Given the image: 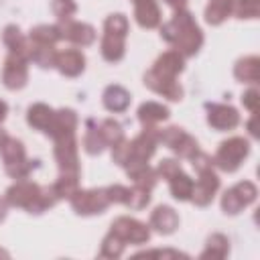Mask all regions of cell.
Listing matches in <instances>:
<instances>
[{
  "instance_id": "83f0119b",
  "label": "cell",
  "mask_w": 260,
  "mask_h": 260,
  "mask_svg": "<svg viewBox=\"0 0 260 260\" xmlns=\"http://www.w3.org/2000/svg\"><path fill=\"white\" fill-rule=\"evenodd\" d=\"M85 136H83V148H85V152L87 154H100L102 150H104V146H106V140H104V136H102V132H100V126L95 124V120H87L85 122Z\"/></svg>"
},
{
  "instance_id": "7a4b0ae2",
  "label": "cell",
  "mask_w": 260,
  "mask_h": 260,
  "mask_svg": "<svg viewBox=\"0 0 260 260\" xmlns=\"http://www.w3.org/2000/svg\"><path fill=\"white\" fill-rule=\"evenodd\" d=\"M4 199L8 201V205L22 207L28 213H43L45 209L57 203V197L51 187H41L26 179H18L14 185H10Z\"/></svg>"
},
{
  "instance_id": "1f68e13d",
  "label": "cell",
  "mask_w": 260,
  "mask_h": 260,
  "mask_svg": "<svg viewBox=\"0 0 260 260\" xmlns=\"http://www.w3.org/2000/svg\"><path fill=\"white\" fill-rule=\"evenodd\" d=\"M232 14V0H209L205 8V20L209 24H221Z\"/></svg>"
},
{
  "instance_id": "8d00e7d4",
  "label": "cell",
  "mask_w": 260,
  "mask_h": 260,
  "mask_svg": "<svg viewBox=\"0 0 260 260\" xmlns=\"http://www.w3.org/2000/svg\"><path fill=\"white\" fill-rule=\"evenodd\" d=\"M55 16L59 18V22H65V20H71L73 14L77 12V4L73 0H53L51 4Z\"/></svg>"
},
{
  "instance_id": "60d3db41",
  "label": "cell",
  "mask_w": 260,
  "mask_h": 260,
  "mask_svg": "<svg viewBox=\"0 0 260 260\" xmlns=\"http://www.w3.org/2000/svg\"><path fill=\"white\" fill-rule=\"evenodd\" d=\"M136 256H165V258H187V254H183V252H179V250H160V248H156V250H144V252H140V254H136Z\"/></svg>"
},
{
  "instance_id": "277c9868",
  "label": "cell",
  "mask_w": 260,
  "mask_h": 260,
  "mask_svg": "<svg viewBox=\"0 0 260 260\" xmlns=\"http://www.w3.org/2000/svg\"><path fill=\"white\" fill-rule=\"evenodd\" d=\"M0 152L4 160V169L12 179H26L32 169H37L39 160L26 158L24 146L20 140L8 136L6 132L0 130Z\"/></svg>"
},
{
  "instance_id": "836d02e7",
  "label": "cell",
  "mask_w": 260,
  "mask_h": 260,
  "mask_svg": "<svg viewBox=\"0 0 260 260\" xmlns=\"http://www.w3.org/2000/svg\"><path fill=\"white\" fill-rule=\"evenodd\" d=\"M126 244L112 232H108V236L102 240V250H100V256L104 258H120L122 252H124Z\"/></svg>"
},
{
  "instance_id": "2e32d148",
  "label": "cell",
  "mask_w": 260,
  "mask_h": 260,
  "mask_svg": "<svg viewBox=\"0 0 260 260\" xmlns=\"http://www.w3.org/2000/svg\"><path fill=\"white\" fill-rule=\"evenodd\" d=\"M61 26V37L71 41L73 45H81V47H87L95 41V30L91 24L87 22H77V20H65L59 24Z\"/></svg>"
},
{
  "instance_id": "8992f818",
  "label": "cell",
  "mask_w": 260,
  "mask_h": 260,
  "mask_svg": "<svg viewBox=\"0 0 260 260\" xmlns=\"http://www.w3.org/2000/svg\"><path fill=\"white\" fill-rule=\"evenodd\" d=\"M248 152H250V144L246 138H242V136L228 138L219 144V148L213 156V167L221 169L223 173H234L244 162Z\"/></svg>"
},
{
  "instance_id": "d590c367",
  "label": "cell",
  "mask_w": 260,
  "mask_h": 260,
  "mask_svg": "<svg viewBox=\"0 0 260 260\" xmlns=\"http://www.w3.org/2000/svg\"><path fill=\"white\" fill-rule=\"evenodd\" d=\"M150 203V189H146V187H142V185H134L130 191H128V201H126V205L130 207V209H144L146 205Z\"/></svg>"
},
{
  "instance_id": "8fae6325",
  "label": "cell",
  "mask_w": 260,
  "mask_h": 260,
  "mask_svg": "<svg viewBox=\"0 0 260 260\" xmlns=\"http://www.w3.org/2000/svg\"><path fill=\"white\" fill-rule=\"evenodd\" d=\"M160 142L167 144L181 158H191L199 150L197 140L191 134H187L183 128H177V126H169V128L160 130Z\"/></svg>"
},
{
  "instance_id": "4dcf8cb0",
  "label": "cell",
  "mask_w": 260,
  "mask_h": 260,
  "mask_svg": "<svg viewBox=\"0 0 260 260\" xmlns=\"http://www.w3.org/2000/svg\"><path fill=\"white\" fill-rule=\"evenodd\" d=\"M230 252V240L223 234H211L207 238V246L201 252V258H225Z\"/></svg>"
},
{
  "instance_id": "f35d334b",
  "label": "cell",
  "mask_w": 260,
  "mask_h": 260,
  "mask_svg": "<svg viewBox=\"0 0 260 260\" xmlns=\"http://www.w3.org/2000/svg\"><path fill=\"white\" fill-rule=\"evenodd\" d=\"M177 171H181V165H179L177 160H173V158H162V160L158 162V167H156V175L162 177V179L173 177Z\"/></svg>"
},
{
  "instance_id": "4316f807",
  "label": "cell",
  "mask_w": 260,
  "mask_h": 260,
  "mask_svg": "<svg viewBox=\"0 0 260 260\" xmlns=\"http://www.w3.org/2000/svg\"><path fill=\"white\" fill-rule=\"evenodd\" d=\"M63 37H61L59 24H39V26L30 28V32H28V41L37 43V45H55Z\"/></svg>"
},
{
  "instance_id": "b9f144b4",
  "label": "cell",
  "mask_w": 260,
  "mask_h": 260,
  "mask_svg": "<svg viewBox=\"0 0 260 260\" xmlns=\"http://www.w3.org/2000/svg\"><path fill=\"white\" fill-rule=\"evenodd\" d=\"M165 2L175 10H185L187 8V0H165Z\"/></svg>"
},
{
  "instance_id": "f1b7e54d",
  "label": "cell",
  "mask_w": 260,
  "mask_h": 260,
  "mask_svg": "<svg viewBox=\"0 0 260 260\" xmlns=\"http://www.w3.org/2000/svg\"><path fill=\"white\" fill-rule=\"evenodd\" d=\"M55 59H57L55 45H37V43H30V61L32 63H37L39 67L47 69V67H55Z\"/></svg>"
},
{
  "instance_id": "cb8c5ba5",
  "label": "cell",
  "mask_w": 260,
  "mask_h": 260,
  "mask_svg": "<svg viewBox=\"0 0 260 260\" xmlns=\"http://www.w3.org/2000/svg\"><path fill=\"white\" fill-rule=\"evenodd\" d=\"M102 100L110 112H124L130 106V93L122 85H108L104 89Z\"/></svg>"
},
{
  "instance_id": "4fadbf2b",
  "label": "cell",
  "mask_w": 260,
  "mask_h": 260,
  "mask_svg": "<svg viewBox=\"0 0 260 260\" xmlns=\"http://www.w3.org/2000/svg\"><path fill=\"white\" fill-rule=\"evenodd\" d=\"M28 61L16 55H8L2 69V81L8 89H20L28 81Z\"/></svg>"
},
{
  "instance_id": "e0dca14e",
  "label": "cell",
  "mask_w": 260,
  "mask_h": 260,
  "mask_svg": "<svg viewBox=\"0 0 260 260\" xmlns=\"http://www.w3.org/2000/svg\"><path fill=\"white\" fill-rule=\"evenodd\" d=\"M55 67L65 75V77H77L85 69V57L79 49H65L57 51Z\"/></svg>"
},
{
  "instance_id": "ab89813d",
  "label": "cell",
  "mask_w": 260,
  "mask_h": 260,
  "mask_svg": "<svg viewBox=\"0 0 260 260\" xmlns=\"http://www.w3.org/2000/svg\"><path fill=\"white\" fill-rule=\"evenodd\" d=\"M242 104H244L252 114H256V110H258V91H256V87H250V89L242 95Z\"/></svg>"
},
{
  "instance_id": "3957f363",
  "label": "cell",
  "mask_w": 260,
  "mask_h": 260,
  "mask_svg": "<svg viewBox=\"0 0 260 260\" xmlns=\"http://www.w3.org/2000/svg\"><path fill=\"white\" fill-rule=\"evenodd\" d=\"M126 35H128V18L120 12L110 14L104 22V39H102V57L110 63H118L126 53Z\"/></svg>"
},
{
  "instance_id": "5bb4252c",
  "label": "cell",
  "mask_w": 260,
  "mask_h": 260,
  "mask_svg": "<svg viewBox=\"0 0 260 260\" xmlns=\"http://www.w3.org/2000/svg\"><path fill=\"white\" fill-rule=\"evenodd\" d=\"M144 85H146L148 89H152V91L165 95V98L171 100V102H179V100L183 98V87L179 85L177 77H165V75H160V73H156V71H152V69L146 71V75H144Z\"/></svg>"
},
{
  "instance_id": "5b68a950",
  "label": "cell",
  "mask_w": 260,
  "mask_h": 260,
  "mask_svg": "<svg viewBox=\"0 0 260 260\" xmlns=\"http://www.w3.org/2000/svg\"><path fill=\"white\" fill-rule=\"evenodd\" d=\"M158 142H160V128L144 126L142 132L134 140H128V158L124 162V169L130 171V169L148 165V160L154 154Z\"/></svg>"
},
{
  "instance_id": "f6af8a7d",
  "label": "cell",
  "mask_w": 260,
  "mask_h": 260,
  "mask_svg": "<svg viewBox=\"0 0 260 260\" xmlns=\"http://www.w3.org/2000/svg\"><path fill=\"white\" fill-rule=\"evenodd\" d=\"M0 256H8V254H6V252H4V250H0Z\"/></svg>"
},
{
  "instance_id": "ee69618b",
  "label": "cell",
  "mask_w": 260,
  "mask_h": 260,
  "mask_svg": "<svg viewBox=\"0 0 260 260\" xmlns=\"http://www.w3.org/2000/svg\"><path fill=\"white\" fill-rule=\"evenodd\" d=\"M6 114H8V106H6L4 100H0V122L6 118Z\"/></svg>"
},
{
  "instance_id": "7c38bea8",
  "label": "cell",
  "mask_w": 260,
  "mask_h": 260,
  "mask_svg": "<svg viewBox=\"0 0 260 260\" xmlns=\"http://www.w3.org/2000/svg\"><path fill=\"white\" fill-rule=\"evenodd\" d=\"M199 173V179L197 183H193V193H191V201L199 207H205L213 201L217 189H219V179L211 169H203V171H197Z\"/></svg>"
},
{
  "instance_id": "e575fe53",
  "label": "cell",
  "mask_w": 260,
  "mask_h": 260,
  "mask_svg": "<svg viewBox=\"0 0 260 260\" xmlns=\"http://www.w3.org/2000/svg\"><path fill=\"white\" fill-rule=\"evenodd\" d=\"M232 12L238 18H256L260 14V0H232Z\"/></svg>"
},
{
  "instance_id": "52a82bcc",
  "label": "cell",
  "mask_w": 260,
  "mask_h": 260,
  "mask_svg": "<svg viewBox=\"0 0 260 260\" xmlns=\"http://www.w3.org/2000/svg\"><path fill=\"white\" fill-rule=\"evenodd\" d=\"M53 140H55V158H57L59 171L63 175H79V158H77L75 132L59 134Z\"/></svg>"
},
{
  "instance_id": "6da1fadb",
  "label": "cell",
  "mask_w": 260,
  "mask_h": 260,
  "mask_svg": "<svg viewBox=\"0 0 260 260\" xmlns=\"http://www.w3.org/2000/svg\"><path fill=\"white\" fill-rule=\"evenodd\" d=\"M160 37L173 45L183 57H193L203 45V32L195 22L193 14L185 10H175V16L160 26Z\"/></svg>"
},
{
  "instance_id": "7bdbcfd3",
  "label": "cell",
  "mask_w": 260,
  "mask_h": 260,
  "mask_svg": "<svg viewBox=\"0 0 260 260\" xmlns=\"http://www.w3.org/2000/svg\"><path fill=\"white\" fill-rule=\"evenodd\" d=\"M6 209H8V201L0 197V221L6 217Z\"/></svg>"
},
{
  "instance_id": "603a6c76",
  "label": "cell",
  "mask_w": 260,
  "mask_h": 260,
  "mask_svg": "<svg viewBox=\"0 0 260 260\" xmlns=\"http://www.w3.org/2000/svg\"><path fill=\"white\" fill-rule=\"evenodd\" d=\"M234 75L242 83H256L260 79V59L256 55H248L240 59L234 67Z\"/></svg>"
},
{
  "instance_id": "484cf974",
  "label": "cell",
  "mask_w": 260,
  "mask_h": 260,
  "mask_svg": "<svg viewBox=\"0 0 260 260\" xmlns=\"http://www.w3.org/2000/svg\"><path fill=\"white\" fill-rule=\"evenodd\" d=\"M169 187H171V195L177 201H189L191 193H193V179L189 175H185L183 171H177L173 177L167 179Z\"/></svg>"
},
{
  "instance_id": "d6a6232c",
  "label": "cell",
  "mask_w": 260,
  "mask_h": 260,
  "mask_svg": "<svg viewBox=\"0 0 260 260\" xmlns=\"http://www.w3.org/2000/svg\"><path fill=\"white\" fill-rule=\"evenodd\" d=\"M100 132L106 140V146H114L116 142H120L124 138V130H122V124L112 120V118H106L104 122H100Z\"/></svg>"
},
{
  "instance_id": "7402d4cb",
  "label": "cell",
  "mask_w": 260,
  "mask_h": 260,
  "mask_svg": "<svg viewBox=\"0 0 260 260\" xmlns=\"http://www.w3.org/2000/svg\"><path fill=\"white\" fill-rule=\"evenodd\" d=\"M53 116H55V110L53 108H49L47 104H32L30 108H28V112H26V122L32 126V128H37V130H41V132H49V128H51V124H53Z\"/></svg>"
},
{
  "instance_id": "ac0fdd59",
  "label": "cell",
  "mask_w": 260,
  "mask_h": 260,
  "mask_svg": "<svg viewBox=\"0 0 260 260\" xmlns=\"http://www.w3.org/2000/svg\"><path fill=\"white\" fill-rule=\"evenodd\" d=\"M134 18L142 28H156L160 24V8L156 0H134Z\"/></svg>"
},
{
  "instance_id": "30bf717a",
  "label": "cell",
  "mask_w": 260,
  "mask_h": 260,
  "mask_svg": "<svg viewBox=\"0 0 260 260\" xmlns=\"http://www.w3.org/2000/svg\"><path fill=\"white\" fill-rule=\"evenodd\" d=\"M112 234H116L124 244H144L150 240V228L134 217H118L112 221V228H110Z\"/></svg>"
},
{
  "instance_id": "9c48e42d",
  "label": "cell",
  "mask_w": 260,
  "mask_h": 260,
  "mask_svg": "<svg viewBox=\"0 0 260 260\" xmlns=\"http://www.w3.org/2000/svg\"><path fill=\"white\" fill-rule=\"evenodd\" d=\"M71 207L79 215H98L104 213L110 205V199L106 195V189H77L71 195Z\"/></svg>"
},
{
  "instance_id": "44dd1931",
  "label": "cell",
  "mask_w": 260,
  "mask_h": 260,
  "mask_svg": "<svg viewBox=\"0 0 260 260\" xmlns=\"http://www.w3.org/2000/svg\"><path fill=\"white\" fill-rule=\"evenodd\" d=\"M183 67H185V57H183L179 51L171 49V51L162 53V55L154 61L152 71H156V73H160V75H165V77H177V75L183 71Z\"/></svg>"
},
{
  "instance_id": "f546056e",
  "label": "cell",
  "mask_w": 260,
  "mask_h": 260,
  "mask_svg": "<svg viewBox=\"0 0 260 260\" xmlns=\"http://www.w3.org/2000/svg\"><path fill=\"white\" fill-rule=\"evenodd\" d=\"M57 201L59 199H71V195L79 189V175H59V179L51 185Z\"/></svg>"
},
{
  "instance_id": "d4e9b609",
  "label": "cell",
  "mask_w": 260,
  "mask_h": 260,
  "mask_svg": "<svg viewBox=\"0 0 260 260\" xmlns=\"http://www.w3.org/2000/svg\"><path fill=\"white\" fill-rule=\"evenodd\" d=\"M167 118H169V108L158 102H144L138 108V120L142 122V126H156Z\"/></svg>"
},
{
  "instance_id": "74e56055",
  "label": "cell",
  "mask_w": 260,
  "mask_h": 260,
  "mask_svg": "<svg viewBox=\"0 0 260 260\" xmlns=\"http://www.w3.org/2000/svg\"><path fill=\"white\" fill-rule=\"evenodd\" d=\"M128 187H124V185H110V187H106V195H108V199H110V203H124L126 205V201H128Z\"/></svg>"
},
{
  "instance_id": "ba28073f",
  "label": "cell",
  "mask_w": 260,
  "mask_h": 260,
  "mask_svg": "<svg viewBox=\"0 0 260 260\" xmlns=\"http://www.w3.org/2000/svg\"><path fill=\"white\" fill-rule=\"evenodd\" d=\"M256 195H258V189H256V185L252 181H240V183H236L234 187H230L221 195V209L228 215H236L244 207L254 203Z\"/></svg>"
},
{
  "instance_id": "ffe728a7",
  "label": "cell",
  "mask_w": 260,
  "mask_h": 260,
  "mask_svg": "<svg viewBox=\"0 0 260 260\" xmlns=\"http://www.w3.org/2000/svg\"><path fill=\"white\" fill-rule=\"evenodd\" d=\"M150 228H154L158 234H173L179 228V215L169 205H158L150 213Z\"/></svg>"
},
{
  "instance_id": "d6986e66",
  "label": "cell",
  "mask_w": 260,
  "mask_h": 260,
  "mask_svg": "<svg viewBox=\"0 0 260 260\" xmlns=\"http://www.w3.org/2000/svg\"><path fill=\"white\" fill-rule=\"evenodd\" d=\"M4 43L10 51V55H16V57H22L26 61H30V41L20 32V28L16 24H8L4 28Z\"/></svg>"
},
{
  "instance_id": "9a60e30c",
  "label": "cell",
  "mask_w": 260,
  "mask_h": 260,
  "mask_svg": "<svg viewBox=\"0 0 260 260\" xmlns=\"http://www.w3.org/2000/svg\"><path fill=\"white\" fill-rule=\"evenodd\" d=\"M207 108V122L215 130H232L240 124V114L236 108L225 104H205Z\"/></svg>"
}]
</instances>
